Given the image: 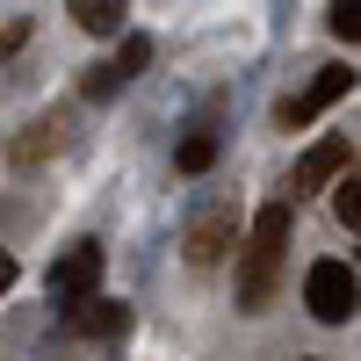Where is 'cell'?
Here are the masks:
<instances>
[{
	"instance_id": "cell-1",
	"label": "cell",
	"mask_w": 361,
	"mask_h": 361,
	"mask_svg": "<svg viewBox=\"0 0 361 361\" xmlns=\"http://www.w3.org/2000/svg\"><path fill=\"white\" fill-rule=\"evenodd\" d=\"M289 202H267L260 209V224H253V238H246V267H238V304L246 311H260L267 296H275V267H282V253H289Z\"/></svg>"
},
{
	"instance_id": "cell-2",
	"label": "cell",
	"mask_w": 361,
	"mask_h": 361,
	"mask_svg": "<svg viewBox=\"0 0 361 361\" xmlns=\"http://www.w3.org/2000/svg\"><path fill=\"white\" fill-rule=\"evenodd\" d=\"M304 304H311L318 325H347L354 318V267L347 260H318L304 275Z\"/></svg>"
},
{
	"instance_id": "cell-3",
	"label": "cell",
	"mask_w": 361,
	"mask_h": 361,
	"mask_svg": "<svg viewBox=\"0 0 361 361\" xmlns=\"http://www.w3.org/2000/svg\"><path fill=\"white\" fill-rule=\"evenodd\" d=\"M347 87H354V73H347V66H325V73L304 87V94H289V102H282V123H289V130H304L311 116H325V109L347 94Z\"/></svg>"
},
{
	"instance_id": "cell-4",
	"label": "cell",
	"mask_w": 361,
	"mask_h": 361,
	"mask_svg": "<svg viewBox=\"0 0 361 361\" xmlns=\"http://www.w3.org/2000/svg\"><path fill=\"white\" fill-rule=\"evenodd\" d=\"M66 318H73V333H80V340H123V333H130V311H123V304H109V296H94V289L73 296Z\"/></svg>"
},
{
	"instance_id": "cell-5",
	"label": "cell",
	"mask_w": 361,
	"mask_h": 361,
	"mask_svg": "<svg viewBox=\"0 0 361 361\" xmlns=\"http://www.w3.org/2000/svg\"><path fill=\"white\" fill-rule=\"evenodd\" d=\"M94 282H102V246H66V253L51 260V296H58V304L87 296Z\"/></svg>"
},
{
	"instance_id": "cell-6",
	"label": "cell",
	"mask_w": 361,
	"mask_h": 361,
	"mask_svg": "<svg viewBox=\"0 0 361 361\" xmlns=\"http://www.w3.org/2000/svg\"><path fill=\"white\" fill-rule=\"evenodd\" d=\"M145 58H152V37H123V51H116L109 66H94V73H87V102H109L116 87H130V80L145 73Z\"/></svg>"
},
{
	"instance_id": "cell-7",
	"label": "cell",
	"mask_w": 361,
	"mask_h": 361,
	"mask_svg": "<svg viewBox=\"0 0 361 361\" xmlns=\"http://www.w3.org/2000/svg\"><path fill=\"white\" fill-rule=\"evenodd\" d=\"M231 238H238V224H231V209H224V202H209L202 217L188 224V260H195V267H209V260H224V246H231Z\"/></svg>"
},
{
	"instance_id": "cell-8",
	"label": "cell",
	"mask_w": 361,
	"mask_h": 361,
	"mask_svg": "<svg viewBox=\"0 0 361 361\" xmlns=\"http://www.w3.org/2000/svg\"><path fill=\"white\" fill-rule=\"evenodd\" d=\"M347 159H354V152H347V137H318L311 152L296 159V188H325V180H333Z\"/></svg>"
},
{
	"instance_id": "cell-9",
	"label": "cell",
	"mask_w": 361,
	"mask_h": 361,
	"mask_svg": "<svg viewBox=\"0 0 361 361\" xmlns=\"http://www.w3.org/2000/svg\"><path fill=\"white\" fill-rule=\"evenodd\" d=\"M66 8H73V22L87 29V37H116L123 15H130V0H66Z\"/></svg>"
},
{
	"instance_id": "cell-10",
	"label": "cell",
	"mask_w": 361,
	"mask_h": 361,
	"mask_svg": "<svg viewBox=\"0 0 361 361\" xmlns=\"http://www.w3.org/2000/svg\"><path fill=\"white\" fill-rule=\"evenodd\" d=\"M51 145H58V123H29V137H15V145H8V159H15V166H29V159H44Z\"/></svg>"
},
{
	"instance_id": "cell-11",
	"label": "cell",
	"mask_w": 361,
	"mask_h": 361,
	"mask_svg": "<svg viewBox=\"0 0 361 361\" xmlns=\"http://www.w3.org/2000/svg\"><path fill=\"white\" fill-rule=\"evenodd\" d=\"M325 188H333V217H340V224L354 231V224H361V180H354V173H347V180L333 173V180H325Z\"/></svg>"
},
{
	"instance_id": "cell-12",
	"label": "cell",
	"mask_w": 361,
	"mask_h": 361,
	"mask_svg": "<svg viewBox=\"0 0 361 361\" xmlns=\"http://www.w3.org/2000/svg\"><path fill=\"white\" fill-rule=\"evenodd\" d=\"M180 173H209V159H217V137H209V130H195V137H180Z\"/></svg>"
},
{
	"instance_id": "cell-13",
	"label": "cell",
	"mask_w": 361,
	"mask_h": 361,
	"mask_svg": "<svg viewBox=\"0 0 361 361\" xmlns=\"http://www.w3.org/2000/svg\"><path fill=\"white\" fill-rule=\"evenodd\" d=\"M333 37H340V44L361 37V0H333Z\"/></svg>"
},
{
	"instance_id": "cell-14",
	"label": "cell",
	"mask_w": 361,
	"mask_h": 361,
	"mask_svg": "<svg viewBox=\"0 0 361 361\" xmlns=\"http://www.w3.org/2000/svg\"><path fill=\"white\" fill-rule=\"evenodd\" d=\"M8 289H15V260L0 253V296H8Z\"/></svg>"
}]
</instances>
